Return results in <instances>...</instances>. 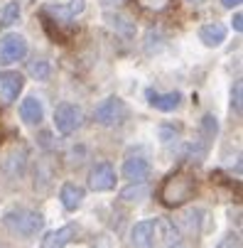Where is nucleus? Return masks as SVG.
Returning a JSON list of instances; mask_svg holds the SVG:
<instances>
[{
  "instance_id": "f257e3e1",
  "label": "nucleus",
  "mask_w": 243,
  "mask_h": 248,
  "mask_svg": "<svg viewBox=\"0 0 243 248\" xmlns=\"http://www.w3.org/2000/svg\"><path fill=\"white\" fill-rule=\"evenodd\" d=\"M3 224L17 233L20 238H32V236H37L45 226V219L42 214H37V211H32V209H10L8 214L3 217Z\"/></svg>"
},
{
  "instance_id": "f03ea898",
  "label": "nucleus",
  "mask_w": 243,
  "mask_h": 248,
  "mask_svg": "<svg viewBox=\"0 0 243 248\" xmlns=\"http://www.w3.org/2000/svg\"><path fill=\"white\" fill-rule=\"evenodd\" d=\"M192 192H194V177H189L184 172H177V174H169L162 182L160 197L167 206H180L192 197Z\"/></svg>"
},
{
  "instance_id": "7ed1b4c3",
  "label": "nucleus",
  "mask_w": 243,
  "mask_h": 248,
  "mask_svg": "<svg viewBox=\"0 0 243 248\" xmlns=\"http://www.w3.org/2000/svg\"><path fill=\"white\" fill-rule=\"evenodd\" d=\"M125 113H128V108H125V103L121 101V98H116V96H111V98H103L98 106H96V111H93V118H96V123H101V125H106V128H113V125H118L123 118H125Z\"/></svg>"
},
{
  "instance_id": "20e7f679",
  "label": "nucleus",
  "mask_w": 243,
  "mask_h": 248,
  "mask_svg": "<svg viewBox=\"0 0 243 248\" xmlns=\"http://www.w3.org/2000/svg\"><path fill=\"white\" fill-rule=\"evenodd\" d=\"M84 123V113L79 106L74 103H59L54 108V125L61 135H72L76 128H81Z\"/></svg>"
},
{
  "instance_id": "39448f33",
  "label": "nucleus",
  "mask_w": 243,
  "mask_h": 248,
  "mask_svg": "<svg viewBox=\"0 0 243 248\" xmlns=\"http://www.w3.org/2000/svg\"><path fill=\"white\" fill-rule=\"evenodd\" d=\"M27 54V40L22 34H5L0 40V64H13Z\"/></svg>"
},
{
  "instance_id": "423d86ee",
  "label": "nucleus",
  "mask_w": 243,
  "mask_h": 248,
  "mask_svg": "<svg viewBox=\"0 0 243 248\" xmlns=\"http://www.w3.org/2000/svg\"><path fill=\"white\" fill-rule=\"evenodd\" d=\"M89 187L93 192H108L116 187V170L108 162H98L89 172Z\"/></svg>"
},
{
  "instance_id": "0eeeda50",
  "label": "nucleus",
  "mask_w": 243,
  "mask_h": 248,
  "mask_svg": "<svg viewBox=\"0 0 243 248\" xmlns=\"http://www.w3.org/2000/svg\"><path fill=\"white\" fill-rule=\"evenodd\" d=\"M0 170H3L10 180H20V177L25 174L27 170V153L25 148H13L3 155V160H0Z\"/></svg>"
},
{
  "instance_id": "6e6552de",
  "label": "nucleus",
  "mask_w": 243,
  "mask_h": 248,
  "mask_svg": "<svg viewBox=\"0 0 243 248\" xmlns=\"http://www.w3.org/2000/svg\"><path fill=\"white\" fill-rule=\"evenodd\" d=\"M22 86H25L22 74H17V72H3V74H0V101H3V103H13L20 96Z\"/></svg>"
},
{
  "instance_id": "1a4fd4ad",
  "label": "nucleus",
  "mask_w": 243,
  "mask_h": 248,
  "mask_svg": "<svg viewBox=\"0 0 243 248\" xmlns=\"http://www.w3.org/2000/svg\"><path fill=\"white\" fill-rule=\"evenodd\" d=\"M130 243L135 248H152V243H155V221H137L130 229Z\"/></svg>"
},
{
  "instance_id": "9d476101",
  "label": "nucleus",
  "mask_w": 243,
  "mask_h": 248,
  "mask_svg": "<svg viewBox=\"0 0 243 248\" xmlns=\"http://www.w3.org/2000/svg\"><path fill=\"white\" fill-rule=\"evenodd\" d=\"M123 177L130 182H145L150 177V162L145 157H128L123 162Z\"/></svg>"
},
{
  "instance_id": "9b49d317",
  "label": "nucleus",
  "mask_w": 243,
  "mask_h": 248,
  "mask_svg": "<svg viewBox=\"0 0 243 248\" xmlns=\"http://www.w3.org/2000/svg\"><path fill=\"white\" fill-rule=\"evenodd\" d=\"M20 118H22L27 125H40L42 118H45L42 101H40L37 96H27V98L20 103Z\"/></svg>"
},
{
  "instance_id": "f8f14e48",
  "label": "nucleus",
  "mask_w": 243,
  "mask_h": 248,
  "mask_svg": "<svg viewBox=\"0 0 243 248\" xmlns=\"http://www.w3.org/2000/svg\"><path fill=\"white\" fill-rule=\"evenodd\" d=\"M199 40L206 47H221L226 40V25L224 22H206L199 27Z\"/></svg>"
},
{
  "instance_id": "ddd939ff",
  "label": "nucleus",
  "mask_w": 243,
  "mask_h": 248,
  "mask_svg": "<svg viewBox=\"0 0 243 248\" xmlns=\"http://www.w3.org/2000/svg\"><path fill=\"white\" fill-rule=\"evenodd\" d=\"M148 101H150L152 108L169 113V111H177V108H180L182 93H180V91H169V93H152V91H148Z\"/></svg>"
},
{
  "instance_id": "4468645a",
  "label": "nucleus",
  "mask_w": 243,
  "mask_h": 248,
  "mask_svg": "<svg viewBox=\"0 0 243 248\" xmlns=\"http://www.w3.org/2000/svg\"><path fill=\"white\" fill-rule=\"evenodd\" d=\"M74 226H61L57 231H49L45 238H42V248H64L69 241L74 238Z\"/></svg>"
},
{
  "instance_id": "2eb2a0df",
  "label": "nucleus",
  "mask_w": 243,
  "mask_h": 248,
  "mask_svg": "<svg viewBox=\"0 0 243 248\" xmlns=\"http://www.w3.org/2000/svg\"><path fill=\"white\" fill-rule=\"evenodd\" d=\"M84 8H86L84 0H69L66 5H49L47 13H52V15H54L57 20H61V22H69L74 15H79Z\"/></svg>"
},
{
  "instance_id": "dca6fc26",
  "label": "nucleus",
  "mask_w": 243,
  "mask_h": 248,
  "mask_svg": "<svg viewBox=\"0 0 243 248\" xmlns=\"http://www.w3.org/2000/svg\"><path fill=\"white\" fill-rule=\"evenodd\" d=\"M59 199H61V204H64L69 211H76V209L81 206V202H84V189L76 187V185H72V182H66V185L61 187V192H59Z\"/></svg>"
},
{
  "instance_id": "f3484780",
  "label": "nucleus",
  "mask_w": 243,
  "mask_h": 248,
  "mask_svg": "<svg viewBox=\"0 0 243 248\" xmlns=\"http://www.w3.org/2000/svg\"><path fill=\"white\" fill-rule=\"evenodd\" d=\"M148 194H150V189H148V185H145V182H130L125 189H121V199H123V202H128V204L143 202Z\"/></svg>"
},
{
  "instance_id": "a211bd4d",
  "label": "nucleus",
  "mask_w": 243,
  "mask_h": 248,
  "mask_svg": "<svg viewBox=\"0 0 243 248\" xmlns=\"http://www.w3.org/2000/svg\"><path fill=\"white\" fill-rule=\"evenodd\" d=\"M155 231H160V236H162V241L167 243V248L175 246V243H180L177 229H175V224H172V221H165V219L155 221Z\"/></svg>"
},
{
  "instance_id": "6ab92c4d",
  "label": "nucleus",
  "mask_w": 243,
  "mask_h": 248,
  "mask_svg": "<svg viewBox=\"0 0 243 248\" xmlns=\"http://www.w3.org/2000/svg\"><path fill=\"white\" fill-rule=\"evenodd\" d=\"M17 20H20V3L13 0L0 13V27H13V25H17Z\"/></svg>"
},
{
  "instance_id": "aec40b11",
  "label": "nucleus",
  "mask_w": 243,
  "mask_h": 248,
  "mask_svg": "<svg viewBox=\"0 0 243 248\" xmlns=\"http://www.w3.org/2000/svg\"><path fill=\"white\" fill-rule=\"evenodd\" d=\"M30 74L37 79V81H47L49 79V74H52V66H49V62L47 59H37V62H30Z\"/></svg>"
},
{
  "instance_id": "412c9836",
  "label": "nucleus",
  "mask_w": 243,
  "mask_h": 248,
  "mask_svg": "<svg viewBox=\"0 0 243 248\" xmlns=\"http://www.w3.org/2000/svg\"><path fill=\"white\" fill-rule=\"evenodd\" d=\"M199 221H201V209H192V211H187V214H182V224L187 226L189 233H194L199 229Z\"/></svg>"
},
{
  "instance_id": "4be33fe9",
  "label": "nucleus",
  "mask_w": 243,
  "mask_h": 248,
  "mask_svg": "<svg viewBox=\"0 0 243 248\" xmlns=\"http://www.w3.org/2000/svg\"><path fill=\"white\" fill-rule=\"evenodd\" d=\"M201 130H204V135L214 138V135L219 133V123H216V118H214V116H204V118H201Z\"/></svg>"
},
{
  "instance_id": "5701e85b",
  "label": "nucleus",
  "mask_w": 243,
  "mask_h": 248,
  "mask_svg": "<svg viewBox=\"0 0 243 248\" xmlns=\"http://www.w3.org/2000/svg\"><path fill=\"white\" fill-rule=\"evenodd\" d=\"M241 96H243V86H241V81H236V84H233V91H231V103H233V108H236V113H238V116L243 113Z\"/></svg>"
},
{
  "instance_id": "b1692460",
  "label": "nucleus",
  "mask_w": 243,
  "mask_h": 248,
  "mask_svg": "<svg viewBox=\"0 0 243 248\" xmlns=\"http://www.w3.org/2000/svg\"><path fill=\"white\" fill-rule=\"evenodd\" d=\"M145 10H152V13H160V10H165L167 5H169V0H137Z\"/></svg>"
},
{
  "instance_id": "393cba45",
  "label": "nucleus",
  "mask_w": 243,
  "mask_h": 248,
  "mask_svg": "<svg viewBox=\"0 0 243 248\" xmlns=\"http://www.w3.org/2000/svg\"><path fill=\"white\" fill-rule=\"evenodd\" d=\"M233 30H236V32H241V30H243V15H241V13H236V15H233Z\"/></svg>"
},
{
  "instance_id": "a878e982",
  "label": "nucleus",
  "mask_w": 243,
  "mask_h": 248,
  "mask_svg": "<svg viewBox=\"0 0 243 248\" xmlns=\"http://www.w3.org/2000/svg\"><path fill=\"white\" fill-rule=\"evenodd\" d=\"M221 3H224V8H238L241 0H221Z\"/></svg>"
},
{
  "instance_id": "bb28decb",
  "label": "nucleus",
  "mask_w": 243,
  "mask_h": 248,
  "mask_svg": "<svg viewBox=\"0 0 243 248\" xmlns=\"http://www.w3.org/2000/svg\"><path fill=\"white\" fill-rule=\"evenodd\" d=\"M103 5H116V3H121V0H101Z\"/></svg>"
},
{
  "instance_id": "cd10ccee",
  "label": "nucleus",
  "mask_w": 243,
  "mask_h": 248,
  "mask_svg": "<svg viewBox=\"0 0 243 248\" xmlns=\"http://www.w3.org/2000/svg\"><path fill=\"white\" fill-rule=\"evenodd\" d=\"M169 248H187V246H182V243H175V246H169Z\"/></svg>"
},
{
  "instance_id": "c85d7f7f",
  "label": "nucleus",
  "mask_w": 243,
  "mask_h": 248,
  "mask_svg": "<svg viewBox=\"0 0 243 248\" xmlns=\"http://www.w3.org/2000/svg\"><path fill=\"white\" fill-rule=\"evenodd\" d=\"M192 3H194V0H192Z\"/></svg>"
}]
</instances>
